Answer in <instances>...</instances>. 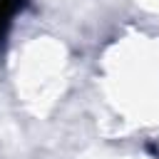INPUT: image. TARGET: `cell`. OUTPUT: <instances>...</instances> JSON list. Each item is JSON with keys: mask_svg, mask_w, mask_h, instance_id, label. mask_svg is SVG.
Segmentation results:
<instances>
[{"mask_svg": "<svg viewBox=\"0 0 159 159\" xmlns=\"http://www.w3.org/2000/svg\"><path fill=\"white\" fill-rule=\"evenodd\" d=\"M30 7V0H0V55L5 52L7 37L12 32L15 17Z\"/></svg>", "mask_w": 159, "mask_h": 159, "instance_id": "6da1fadb", "label": "cell"}]
</instances>
